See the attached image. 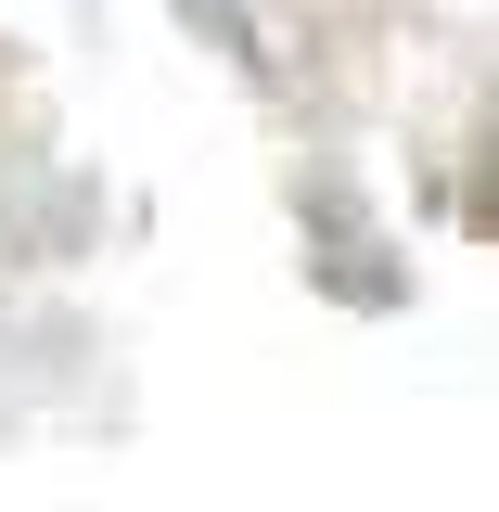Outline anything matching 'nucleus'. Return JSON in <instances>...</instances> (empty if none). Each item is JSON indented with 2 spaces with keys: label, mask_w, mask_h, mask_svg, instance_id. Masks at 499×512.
<instances>
[{
  "label": "nucleus",
  "mask_w": 499,
  "mask_h": 512,
  "mask_svg": "<svg viewBox=\"0 0 499 512\" xmlns=\"http://www.w3.org/2000/svg\"><path fill=\"white\" fill-rule=\"evenodd\" d=\"M180 13H205L218 39H244V0H180Z\"/></svg>",
  "instance_id": "obj_1"
}]
</instances>
